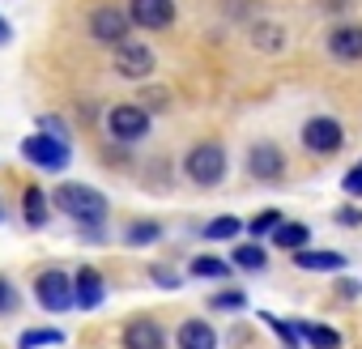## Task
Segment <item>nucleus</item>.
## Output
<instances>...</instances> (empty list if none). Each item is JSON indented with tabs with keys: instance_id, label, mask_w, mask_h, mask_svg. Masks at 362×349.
I'll use <instances>...</instances> for the list:
<instances>
[{
	"instance_id": "obj_1",
	"label": "nucleus",
	"mask_w": 362,
	"mask_h": 349,
	"mask_svg": "<svg viewBox=\"0 0 362 349\" xmlns=\"http://www.w3.org/2000/svg\"><path fill=\"white\" fill-rule=\"evenodd\" d=\"M52 205L64 218H77L81 226H103V218H107V201L94 188H86V184H60L52 192Z\"/></svg>"
},
{
	"instance_id": "obj_2",
	"label": "nucleus",
	"mask_w": 362,
	"mask_h": 349,
	"mask_svg": "<svg viewBox=\"0 0 362 349\" xmlns=\"http://www.w3.org/2000/svg\"><path fill=\"white\" fill-rule=\"evenodd\" d=\"M184 170H188L192 184L214 188V184L226 179V149H222L218 141H205V145H197V149L184 158Z\"/></svg>"
},
{
	"instance_id": "obj_3",
	"label": "nucleus",
	"mask_w": 362,
	"mask_h": 349,
	"mask_svg": "<svg viewBox=\"0 0 362 349\" xmlns=\"http://www.w3.org/2000/svg\"><path fill=\"white\" fill-rule=\"evenodd\" d=\"M35 298H39V307H43V311H52V315H60V311L77 307L73 277H69V273H60V268H43V273L35 277Z\"/></svg>"
},
{
	"instance_id": "obj_4",
	"label": "nucleus",
	"mask_w": 362,
	"mask_h": 349,
	"mask_svg": "<svg viewBox=\"0 0 362 349\" xmlns=\"http://www.w3.org/2000/svg\"><path fill=\"white\" fill-rule=\"evenodd\" d=\"M22 158H26L30 166H39V170H64L73 153H69V141H64V136L35 132V136L22 141Z\"/></svg>"
},
{
	"instance_id": "obj_5",
	"label": "nucleus",
	"mask_w": 362,
	"mask_h": 349,
	"mask_svg": "<svg viewBox=\"0 0 362 349\" xmlns=\"http://www.w3.org/2000/svg\"><path fill=\"white\" fill-rule=\"evenodd\" d=\"M128 26H132V18H128V9H119V5H98L94 13H90V35L98 39V43H128Z\"/></svg>"
},
{
	"instance_id": "obj_6",
	"label": "nucleus",
	"mask_w": 362,
	"mask_h": 349,
	"mask_svg": "<svg viewBox=\"0 0 362 349\" xmlns=\"http://www.w3.org/2000/svg\"><path fill=\"white\" fill-rule=\"evenodd\" d=\"M341 141H345V132H341V124L328 119V115H315V119L303 124V145H307L311 153H320V158H332V153L341 149Z\"/></svg>"
},
{
	"instance_id": "obj_7",
	"label": "nucleus",
	"mask_w": 362,
	"mask_h": 349,
	"mask_svg": "<svg viewBox=\"0 0 362 349\" xmlns=\"http://www.w3.org/2000/svg\"><path fill=\"white\" fill-rule=\"evenodd\" d=\"M107 128H111L115 141H141V136L149 132V111H145V107H132V102L111 107V111H107Z\"/></svg>"
},
{
	"instance_id": "obj_8",
	"label": "nucleus",
	"mask_w": 362,
	"mask_h": 349,
	"mask_svg": "<svg viewBox=\"0 0 362 349\" xmlns=\"http://www.w3.org/2000/svg\"><path fill=\"white\" fill-rule=\"evenodd\" d=\"M128 18H132V26L166 30L175 22V0H128Z\"/></svg>"
},
{
	"instance_id": "obj_9",
	"label": "nucleus",
	"mask_w": 362,
	"mask_h": 349,
	"mask_svg": "<svg viewBox=\"0 0 362 349\" xmlns=\"http://www.w3.org/2000/svg\"><path fill=\"white\" fill-rule=\"evenodd\" d=\"M115 69H119V77H128V81L149 77V73H153V47H145V43H119V47H115Z\"/></svg>"
},
{
	"instance_id": "obj_10",
	"label": "nucleus",
	"mask_w": 362,
	"mask_h": 349,
	"mask_svg": "<svg viewBox=\"0 0 362 349\" xmlns=\"http://www.w3.org/2000/svg\"><path fill=\"white\" fill-rule=\"evenodd\" d=\"M247 170L256 174V184H277L281 179V170H286V158H281V149L277 145H252V153H247Z\"/></svg>"
},
{
	"instance_id": "obj_11",
	"label": "nucleus",
	"mask_w": 362,
	"mask_h": 349,
	"mask_svg": "<svg viewBox=\"0 0 362 349\" xmlns=\"http://www.w3.org/2000/svg\"><path fill=\"white\" fill-rule=\"evenodd\" d=\"M124 349H166V332H162V324L149 319V315L128 319V328H124Z\"/></svg>"
},
{
	"instance_id": "obj_12",
	"label": "nucleus",
	"mask_w": 362,
	"mask_h": 349,
	"mask_svg": "<svg viewBox=\"0 0 362 349\" xmlns=\"http://www.w3.org/2000/svg\"><path fill=\"white\" fill-rule=\"evenodd\" d=\"M73 290H77V307H81V311H94V307L107 298L103 273H98V268H90V264H81V268H77V277H73Z\"/></svg>"
},
{
	"instance_id": "obj_13",
	"label": "nucleus",
	"mask_w": 362,
	"mask_h": 349,
	"mask_svg": "<svg viewBox=\"0 0 362 349\" xmlns=\"http://www.w3.org/2000/svg\"><path fill=\"white\" fill-rule=\"evenodd\" d=\"M328 52H332L337 60H345V64L362 60V26H337V30L328 35Z\"/></svg>"
},
{
	"instance_id": "obj_14",
	"label": "nucleus",
	"mask_w": 362,
	"mask_h": 349,
	"mask_svg": "<svg viewBox=\"0 0 362 349\" xmlns=\"http://www.w3.org/2000/svg\"><path fill=\"white\" fill-rule=\"evenodd\" d=\"M175 345L179 349H218V332L205 319H184L175 332Z\"/></svg>"
},
{
	"instance_id": "obj_15",
	"label": "nucleus",
	"mask_w": 362,
	"mask_h": 349,
	"mask_svg": "<svg viewBox=\"0 0 362 349\" xmlns=\"http://www.w3.org/2000/svg\"><path fill=\"white\" fill-rule=\"evenodd\" d=\"M294 264L307 268V273H341L345 256L341 252H311V247H303V252H294Z\"/></svg>"
},
{
	"instance_id": "obj_16",
	"label": "nucleus",
	"mask_w": 362,
	"mask_h": 349,
	"mask_svg": "<svg viewBox=\"0 0 362 349\" xmlns=\"http://www.w3.org/2000/svg\"><path fill=\"white\" fill-rule=\"evenodd\" d=\"M298 332L311 349H341V332L328 328V324H311V319H298Z\"/></svg>"
},
{
	"instance_id": "obj_17",
	"label": "nucleus",
	"mask_w": 362,
	"mask_h": 349,
	"mask_svg": "<svg viewBox=\"0 0 362 349\" xmlns=\"http://www.w3.org/2000/svg\"><path fill=\"white\" fill-rule=\"evenodd\" d=\"M273 243H277L281 252H303V247L311 243V230H307L303 222H281V226L273 230Z\"/></svg>"
},
{
	"instance_id": "obj_18",
	"label": "nucleus",
	"mask_w": 362,
	"mask_h": 349,
	"mask_svg": "<svg viewBox=\"0 0 362 349\" xmlns=\"http://www.w3.org/2000/svg\"><path fill=\"white\" fill-rule=\"evenodd\" d=\"M22 213H26V226H35V230L47 222V192H43L39 184L26 188V196H22Z\"/></svg>"
},
{
	"instance_id": "obj_19",
	"label": "nucleus",
	"mask_w": 362,
	"mask_h": 349,
	"mask_svg": "<svg viewBox=\"0 0 362 349\" xmlns=\"http://www.w3.org/2000/svg\"><path fill=\"white\" fill-rule=\"evenodd\" d=\"M260 319L277 332L281 349H303V332H298V324H286V319H281V315H273V311H260Z\"/></svg>"
},
{
	"instance_id": "obj_20",
	"label": "nucleus",
	"mask_w": 362,
	"mask_h": 349,
	"mask_svg": "<svg viewBox=\"0 0 362 349\" xmlns=\"http://www.w3.org/2000/svg\"><path fill=\"white\" fill-rule=\"evenodd\" d=\"M235 264H239V268H247V273H260V268L269 264V252L260 247V239H252V243L235 247Z\"/></svg>"
},
{
	"instance_id": "obj_21",
	"label": "nucleus",
	"mask_w": 362,
	"mask_h": 349,
	"mask_svg": "<svg viewBox=\"0 0 362 349\" xmlns=\"http://www.w3.org/2000/svg\"><path fill=\"white\" fill-rule=\"evenodd\" d=\"M192 277L226 281V277H230V264H226V260H218V256H197V260H192Z\"/></svg>"
},
{
	"instance_id": "obj_22",
	"label": "nucleus",
	"mask_w": 362,
	"mask_h": 349,
	"mask_svg": "<svg viewBox=\"0 0 362 349\" xmlns=\"http://www.w3.org/2000/svg\"><path fill=\"white\" fill-rule=\"evenodd\" d=\"M239 230H243V222H239V218H230V213H222V218H214V222L205 226V239L222 243V239H235Z\"/></svg>"
},
{
	"instance_id": "obj_23",
	"label": "nucleus",
	"mask_w": 362,
	"mask_h": 349,
	"mask_svg": "<svg viewBox=\"0 0 362 349\" xmlns=\"http://www.w3.org/2000/svg\"><path fill=\"white\" fill-rule=\"evenodd\" d=\"M39 345H64V332L60 328H30V332H22V349H39Z\"/></svg>"
},
{
	"instance_id": "obj_24",
	"label": "nucleus",
	"mask_w": 362,
	"mask_h": 349,
	"mask_svg": "<svg viewBox=\"0 0 362 349\" xmlns=\"http://www.w3.org/2000/svg\"><path fill=\"white\" fill-rule=\"evenodd\" d=\"M281 222H286V218H281L277 209H260V213H256V218L247 222V230H252V239H260V235H273V230H277Z\"/></svg>"
},
{
	"instance_id": "obj_25",
	"label": "nucleus",
	"mask_w": 362,
	"mask_h": 349,
	"mask_svg": "<svg viewBox=\"0 0 362 349\" xmlns=\"http://www.w3.org/2000/svg\"><path fill=\"white\" fill-rule=\"evenodd\" d=\"M209 307H214V311H243L247 298H243L239 290H218V294L209 298Z\"/></svg>"
},
{
	"instance_id": "obj_26",
	"label": "nucleus",
	"mask_w": 362,
	"mask_h": 349,
	"mask_svg": "<svg viewBox=\"0 0 362 349\" xmlns=\"http://www.w3.org/2000/svg\"><path fill=\"white\" fill-rule=\"evenodd\" d=\"M9 311H18V285L0 273V315H9Z\"/></svg>"
},
{
	"instance_id": "obj_27",
	"label": "nucleus",
	"mask_w": 362,
	"mask_h": 349,
	"mask_svg": "<svg viewBox=\"0 0 362 349\" xmlns=\"http://www.w3.org/2000/svg\"><path fill=\"white\" fill-rule=\"evenodd\" d=\"M158 239V222H136L128 230V243H153Z\"/></svg>"
},
{
	"instance_id": "obj_28",
	"label": "nucleus",
	"mask_w": 362,
	"mask_h": 349,
	"mask_svg": "<svg viewBox=\"0 0 362 349\" xmlns=\"http://www.w3.org/2000/svg\"><path fill=\"white\" fill-rule=\"evenodd\" d=\"M341 188H345L349 196H362V162H358L354 170H345V179H341Z\"/></svg>"
},
{
	"instance_id": "obj_29",
	"label": "nucleus",
	"mask_w": 362,
	"mask_h": 349,
	"mask_svg": "<svg viewBox=\"0 0 362 349\" xmlns=\"http://www.w3.org/2000/svg\"><path fill=\"white\" fill-rule=\"evenodd\" d=\"M149 277H153V281H158L162 290H175V285H179V277H175V273H170L166 264H153V268H149Z\"/></svg>"
},
{
	"instance_id": "obj_30",
	"label": "nucleus",
	"mask_w": 362,
	"mask_h": 349,
	"mask_svg": "<svg viewBox=\"0 0 362 349\" xmlns=\"http://www.w3.org/2000/svg\"><path fill=\"white\" fill-rule=\"evenodd\" d=\"M332 218H337L341 226H349V230H354V226H362V209H354V205H341Z\"/></svg>"
},
{
	"instance_id": "obj_31",
	"label": "nucleus",
	"mask_w": 362,
	"mask_h": 349,
	"mask_svg": "<svg viewBox=\"0 0 362 349\" xmlns=\"http://www.w3.org/2000/svg\"><path fill=\"white\" fill-rule=\"evenodd\" d=\"M337 285H341V290H337L341 298H358V294H362V281H354V277H341Z\"/></svg>"
},
{
	"instance_id": "obj_32",
	"label": "nucleus",
	"mask_w": 362,
	"mask_h": 349,
	"mask_svg": "<svg viewBox=\"0 0 362 349\" xmlns=\"http://www.w3.org/2000/svg\"><path fill=\"white\" fill-rule=\"evenodd\" d=\"M39 132H52V136H69V132H64V124H60V119H52V115H43V119H39Z\"/></svg>"
},
{
	"instance_id": "obj_33",
	"label": "nucleus",
	"mask_w": 362,
	"mask_h": 349,
	"mask_svg": "<svg viewBox=\"0 0 362 349\" xmlns=\"http://www.w3.org/2000/svg\"><path fill=\"white\" fill-rule=\"evenodd\" d=\"M9 35H13V30H9L5 22H0V47H5V43H9Z\"/></svg>"
},
{
	"instance_id": "obj_34",
	"label": "nucleus",
	"mask_w": 362,
	"mask_h": 349,
	"mask_svg": "<svg viewBox=\"0 0 362 349\" xmlns=\"http://www.w3.org/2000/svg\"><path fill=\"white\" fill-rule=\"evenodd\" d=\"M0 222H5V205H0Z\"/></svg>"
}]
</instances>
